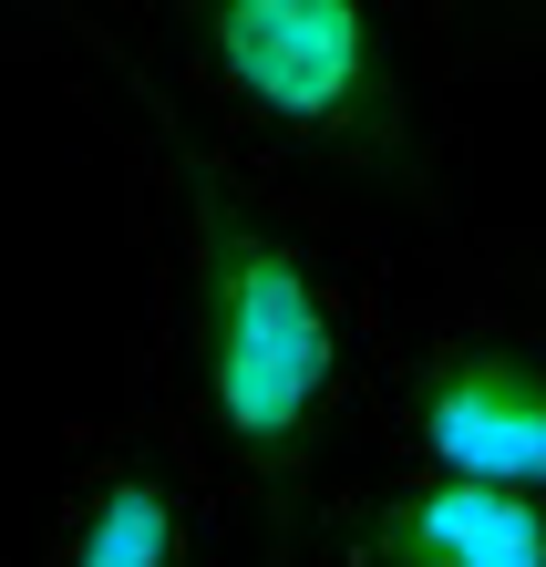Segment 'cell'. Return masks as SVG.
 I'll list each match as a JSON object with an SVG mask.
<instances>
[{"label":"cell","instance_id":"ba28073f","mask_svg":"<svg viewBox=\"0 0 546 567\" xmlns=\"http://www.w3.org/2000/svg\"><path fill=\"white\" fill-rule=\"evenodd\" d=\"M11 31L31 42V21H21V0H0V52H11Z\"/></svg>","mask_w":546,"mask_h":567},{"label":"cell","instance_id":"7a4b0ae2","mask_svg":"<svg viewBox=\"0 0 546 567\" xmlns=\"http://www.w3.org/2000/svg\"><path fill=\"white\" fill-rule=\"evenodd\" d=\"M93 93L392 238L464 217V73L413 0H21Z\"/></svg>","mask_w":546,"mask_h":567},{"label":"cell","instance_id":"52a82bcc","mask_svg":"<svg viewBox=\"0 0 546 567\" xmlns=\"http://www.w3.org/2000/svg\"><path fill=\"white\" fill-rule=\"evenodd\" d=\"M474 238L495 248V269H516V279L546 299V227H474Z\"/></svg>","mask_w":546,"mask_h":567},{"label":"cell","instance_id":"8992f818","mask_svg":"<svg viewBox=\"0 0 546 567\" xmlns=\"http://www.w3.org/2000/svg\"><path fill=\"white\" fill-rule=\"evenodd\" d=\"M443 62L474 83H546V0H413Z\"/></svg>","mask_w":546,"mask_h":567},{"label":"cell","instance_id":"5b68a950","mask_svg":"<svg viewBox=\"0 0 546 567\" xmlns=\"http://www.w3.org/2000/svg\"><path fill=\"white\" fill-rule=\"evenodd\" d=\"M289 567H546V485L351 454L310 495Z\"/></svg>","mask_w":546,"mask_h":567},{"label":"cell","instance_id":"277c9868","mask_svg":"<svg viewBox=\"0 0 546 567\" xmlns=\"http://www.w3.org/2000/svg\"><path fill=\"white\" fill-rule=\"evenodd\" d=\"M21 567H227L217 506L196 485L186 444L134 392L62 423V475Z\"/></svg>","mask_w":546,"mask_h":567},{"label":"cell","instance_id":"3957f363","mask_svg":"<svg viewBox=\"0 0 546 567\" xmlns=\"http://www.w3.org/2000/svg\"><path fill=\"white\" fill-rule=\"evenodd\" d=\"M361 454L546 485V299L495 269L474 217L402 238V289L361 403Z\"/></svg>","mask_w":546,"mask_h":567},{"label":"cell","instance_id":"6da1fadb","mask_svg":"<svg viewBox=\"0 0 546 567\" xmlns=\"http://www.w3.org/2000/svg\"><path fill=\"white\" fill-rule=\"evenodd\" d=\"M124 186V392L186 444L227 567H289L310 495L361 454L402 238L93 93Z\"/></svg>","mask_w":546,"mask_h":567}]
</instances>
